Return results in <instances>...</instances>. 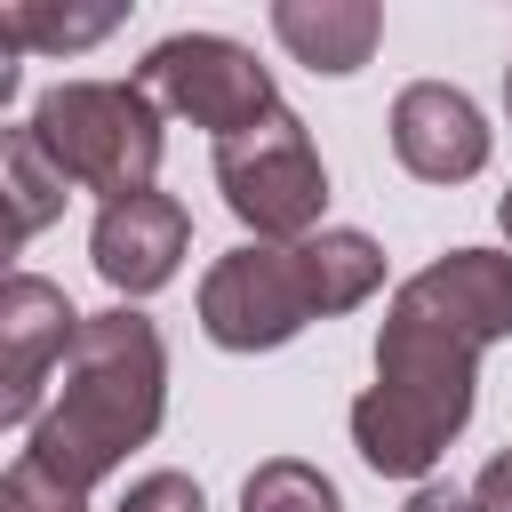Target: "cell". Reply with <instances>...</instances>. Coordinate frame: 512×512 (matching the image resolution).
Masks as SVG:
<instances>
[{
  "label": "cell",
  "instance_id": "2",
  "mask_svg": "<svg viewBox=\"0 0 512 512\" xmlns=\"http://www.w3.org/2000/svg\"><path fill=\"white\" fill-rule=\"evenodd\" d=\"M472 400H480V344L432 320L408 288H392L376 328V384L352 400L360 464L384 480H424L472 424Z\"/></svg>",
  "mask_w": 512,
  "mask_h": 512
},
{
  "label": "cell",
  "instance_id": "10",
  "mask_svg": "<svg viewBox=\"0 0 512 512\" xmlns=\"http://www.w3.org/2000/svg\"><path fill=\"white\" fill-rule=\"evenodd\" d=\"M432 320H448L456 336H472L480 352L512 336V256L504 248H448L424 272L400 280Z\"/></svg>",
  "mask_w": 512,
  "mask_h": 512
},
{
  "label": "cell",
  "instance_id": "8",
  "mask_svg": "<svg viewBox=\"0 0 512 512\" xmlns=\"http://www.w3.org/2000/svg\"><path fill=\"white\" fill-rule=\"evenodd\" d=\"M192 248V216L176 192H128V200H104L96 208V232H88V264L96 280L128 304V296H160L176 280Z\"/></svg>",
  "mask_w": 512,
  "mask_h": 512
},
{
  "label": "cell",
  "instance_id": "6",
  "mask_svg": "<svg viewBox=\"0 0 512 512\" xmlns=\"http://www.w3.org/2000/svg\"><path fill=\"white\" fill-rule=\"evenodd\" d=\"M136 80L152 88L160 112L208 128L216 144L280 112V88H272V72L256 64V48H240V40H224V32H168V40H152L144 64H136Z\"/></svg>",
  "mask_w": 512,
  "mask_h": 512
},
{
  "label": "cell",
  "instance_id": "17",
  "mask_svg": "<svg viewBox=\"0 0 512 512\" xmlns=\"http://www.w3.org/2000/svg\"><path fill=\"white\" fill-rule=\"evenodd\" d=\"M472 496H480L488 512H512V448H496V456L480 464V480H472Z\"/></svg>",
  "mask_w": 512,
  "mask_h": 512
},
{
  "label": "cell",
  "instance_id": "9",
  "mask_svg": "<svg viewBox=\"0 0 512 512\" xmlns=\"http://www.w3.org/2000/svg\"><path fill=\"white\" fill-rule=\"evenodd\" d=\"M392 160L424 184H464L488 168V120L448 80H408L392 96Z\"/></svg>",
  "mask_w": 512,
  "mask_h": 512
},
{
  "label": "cell",
  "instance_id": "18",
  "mask_svg": "<svg viewBox=\"0 0 512 512\" xmlns=\"http://www.w3.org/2000/svg\"><path fill=\"white\" fill-rule=\"evenodd\" d=\"M400 512H488V504H480L472 488H448V480H424V488H416V496H408Z\"/></svg>",
  "mask_w": 512,
  "mask_h": 512
},
{
  "label": "cell",
  "instance_id": "15",
  "mask_svg": "<svg viewBox=\"0 0 512 512\" xmlns=\"http://www.w3.org/2000/svg\"><path fill=\"white\" fill-rule=\"evenodd\" d=\"M0 512H88V488L56 480L40 456H24V448H16V464L0 472Z\"/></svg>",
  "mask_w": 512,
  "mask_h": 512
},
{
  "label": "cell",
  "instance_id": "1",
  "mask_svg": "<svg viewBox=\"0 0 512 512\" xmlns=\"http://www.w3.org/2000/svg\"><path fill=\"white\" fill-rule=\"evenodd\" d=\"M168 416V344L152 312L112 304L80 320V344L56 376V400L24 432V456H40L56 480L96 488L128 448H144Z\"/></svg>",
  "mask_w": 512,
  "mask_h": 512
},
{
  "label": "cell",
  "instance_id": "19",
  "mask_svg": "<svg viewBox=\"0 0 512 512\" xmlns=\"http://www.w3.org/2000/svg\"><path fill=\"white\" fill-rule=\"evenodd\" d=\"M496 224H504V240H512V192H504V200H496Z\"/></svg>",
  "mask_w": 512,
  "mask_h": 512
},
{
  "label": "cell",
  "instance_id": "7",
  "mask_svg": "<svg viewBox=\"0 0 512 512\" xmlns=\"http://www.w3.org/2000/svg\"><path fill=\"white\" fill-rule=\"evenodd\" d=\"M80 320L88 312H72V296L56 280H40V272L0 280V424L8 432L40 424V392H48V376H64Z\"/></svg>",
  "mask_w": 512,
  "mask_h": 512
},
{
  "label": "cell",
  "instance_id": "3",
  "mask_svg": "<svg viewBox=\"0 0 512 512\" xmlns=\"http://www.w3.org/2000/svg\"><path fill=\"white\" fill-rule=\"evenodd\" d=\"M32 136L80 192H104V200L152 192L168 152V128L144 80H56L32 104Z\"/></svg>",
  "mask_w": 512,
  "mask_h": 512
},
{
  "label": "cell",
  "instance_id": "20",
  "mask_svg": "<svg viewBox=\"0 0 512 512\" xmlns=\"http://www.w3.org/2000/svg\"><path fill=\"white\" fill-rule=\"evenodd\" d=\"M504 112H512V64H504Z\"/></svg>",
  "mask_w": 512,
  "mask_h": 512
},
{
  "label": "cell",
  "instance_id": "13",
  "mask_svg": "<svg viewBox=\"0 0 512 512\" xmlns=\"http://www.w3.org/2000/svg\"><path fill=\"white\" fill-rule=\"evenodd\" d=\"M120 24V8H40V0H8L0 8V40L8 48H88Z\"/></svg>",
  "mask_w": 512,
  "mask_h": 512
},
{
  "label": "cell",
  "instance_id": "11",
  "mask_svg": "<svg viewBox=\"0 0 512 512\" xmlns=\"http://www.w3.org/2000/svg\"><path fill=\"white\" fill-rule=\"evenodd\" d=\"M272 32H280V48L304 72L352 80L376 56V40H384V8L376 0H280L272 8Z\"/></svg>",
  "mask_w": 512,
  "mask_h": 512
},
{
  "label": "cell",
  "instance_id": "12",
  "mask_svg": "<svg viewBox=\"0 0 512 512\" xmlns=\"http://www.w3.org/2000/svg\"><path fill=\"white\" fill-rule=\"evenodd\" d=\"M0 184H8V240L24 248V240H40L56 216H64V168L48 160V144L32 136V120H16L8 136H0Z\"/></svg>",
  "mask_w": 512,
  "mask_h": 512
},
{
  "label": "cell",
  "instance_id": "14",
  "mask_svg": "<svg viewBox=\"0 0 512 512\" xmlns=\"http://www.w3.org/2000/svg\"><path fill=\"white\" fill-rule=\"evenodd\" d=\"M240 512H344V496H336V480H328L320 464H304V456H272V464L248 472Z\"/></svg>",
  "mask_w": 512,
  "mask_h": 512
},
{
  "label": "cell",
  "instance_id": "4",
  "mask_svg": "<svg viewBox=\"0 0 512 512\" xmlns=\"http://www.w3.org/2000/svg\"><path fill=\"white\" fill-rule=\"evenodd\" d=\"M216 192H224V208H232L256 240L296 248V240L320 232V208H328V160H320L312 128L280 104L272 120H256V128H240V136L216 144Z\"/></svg>",
  "mask_w": 512,
  "mask_h": 512
},
{
  "label": "cell",
  "instance_id": "5",
  "mask_svg": "<svg viewBox=\"0 0 512 512\" xmlns=\"http://www.w3.org/2000/svg\"><path fill=\"white\" fill-rule=\"evenodd\" d=\"M312 320H328V296H320V272L296 248L280 240H240L208 264L200 280V328L208 344L224 352H280L288 336H304Z\"/></svg>",
  "mask_w": 512,
  "mask_h": 512
},
{
  "label": "cell",
  "instance_id": "16",
  "mask_svg": "<svg viewBox=\"0 0 512 512\" xmlns=\"http://www.w3.org/2000/svg\"><path fill=\"white\" fill-rule=\"evenodd\" d=\"M112 512H208V496H200V480L192 472H144V480H128L120 488V504Z\"/></svg>",
  "mask_w": 512,
  "mask_h": 512
}]
</instances>
